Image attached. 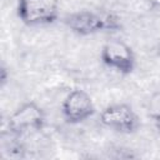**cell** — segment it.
Here are the masks:
<instances>
[{"instance_id":"3957f363","label":"cell","mask_w":160,"mask_h":160,"mask_svg":"<svg viewBox=\"0 0 160 160\" xmlns=\"http://www.w3.org/2000/svg\"><path fill=\"white\" fill-rule=\"evenodd\" d=\"M44 122L45 115L42 109L35 102H25L10 115L9 130L15 135H20L25 131L40 130Z\"/></svg>"},{"instance_id":"8992f818","label":"cell","mask_w":160,"mask_h":160,"mask_svg":"<svg viewBox=\"0 0 160 160\" xmlns=\"http://www.w3.org/2000/svg\"><path fill=\"white\" fill-rule=\"evenodd\" d=\"M62 115L65 120L70 124H78L89 119L94 111L95 106L91 96L80 89H75L65 98L62 101Z\"/></svg>"},{"instance_id":"5b68a950","label":"cell","mask_w":160,"mask_h":160,"mask_svg":"<svg viewBox=\"0 0 160 160\" xmlns=\"http://www.w3.org/2000/svg\"><path fill=\"white\" fill-rule=\"evenodd\" d=\"M101 122L120 132H132L139 126V119L128 104H114L106 106L100 114Z\"/></svg>"},{"instance_id":"7a4b0ae2","label":"cell","mask_w":160,"mask_h":160,"mask_svg":"<svg viewBox=\"0 0 160 160\" xmlns=\"http://www.w3.org/2000/svg\"><path fill=\"white\" fill-rule=\"evenodd\" d=\"M65 24L79 35H91L118 28L116 20L111 15H101L90 10H81L68 15L65 18Z\"/></svg>"},{"instance_id":"277c9868","label":"cell","mask_w":160,"mask_h":160,"mask_svg":"<svg viewBox=\"0 0 160 160\" xmlns=\"http://www.w3.org/2000/svg\"><path fill=\"white\" fill-rule=\"evenodd\" d=\"M104 64L119 72L129 74L135 66V55L132 49L121 40L108 41L101 50Z\"/></svg>"},{"instance_id":"6da1fadb","label":"cell","mask_w":160,"mask_h":160,"mask_svg":"<svg viewBox=\"0 0 160 160\" xmlns=\"http://www.w3.org/2000/svg\"><path fill=\"white\" fill-rule=\"evenodd\" d=\"M16 12L25 25H48L58 19L59 2L58 0H19Z\"/></svg>"}]
</instances>
